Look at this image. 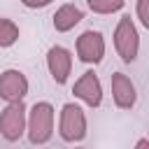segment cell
Wrapping results in <instances>:
<instances>
[{"label": "cell", "instance_id": "6da1fadb", "mask_svg": "<svg viewBox=\"0 0 149 149\" xmlns=\"http://www.w3.org/2000/svg\"><path fill=\"white\" fill-rule=\"evenodd\" d=\"M26 133L30 144H47L54 135V107L51 102H35L26 114Z\"/></svg>", "mask_w": 149, "mask_h": 149}, {"label": "cell", "instance_id": "7a4b0ae2", "mask_svg": "<svg viewBox=\"0 0 149 149\" xmlns=\"http://www.w3.org/2000/svg\"><path fill=\"white\" fill-rule=\"evenodd\" d=\"M114 49L123 63H133L140 54V35H137V28L128 14L121 16L114 28Z\"/></svg>", "mask_w": 149, "mask_h": 149}, {"label": "cell", "instance_id": "3957f363", "mask_svg": "<svg viewBox=\"0 0 149 149\" xmlns=\"http://www.w3.org/2000/svg\"><path fill=\"white\" fill-rule=\"evenodd\" d=\"M58 135L65 142H81L86 137V114L79 105L65 102L61 109V121H58Z\"/></svg>", "mask_w": 149, "mask_h": 149}, {"label": "cell", "instance_id": "277c9868", "mask_svg": "<svg viewBox=\"0 0 149 149\" xmlns=\"http://www.w3.org/2000/svg\"><path fill=\"white\" fill-rule=\"evenodd\" d=\"M26 105L23 102H9L0 112V135L7 142H16L26 133Z\"/></svg>", "mask_w": 149, "mask_h": 149}, {"label": "cell", "instance_id": "5b68a950", "mask_svg": "<svg viewBox=\"0 0 149 149\" xmlns=\"http://www.w3.org/2000/svg\"><path fill=\"white\" fill-rule=\"evenodd\" d=\"M77 56L81 63L95 65L105 56V37L100 30H84L77 37Z\"/></svg>", "mask_w": 149, "mask_h": 149}, {"label": "cell", "instance_id": "8992f818", "mask_svg": "<svg viewBox=\"0 0 149 149\" xmlns=\"http://www.w3.org/2000/svg\"><path fill=\"white\" fill-rule=\"evenodd\" d=\"M28 93V79L21 70H5L0 72V98L7 102H21Z\"/></svg>", "mask_w": 149, "mask_h": 149}, {"label": "cell", "instance_id": "52a82bcc", "mask_svg": "<svg viewBox=\"0 0 149 149\" xmlns=\"http://www.w3.org/2000/svg\"><path fill=\"white\" fill-rule=\"evenodd\" d=\"M72 93H74V98H79V100L86 102L88 107H98V105L102 102V86H100V79H98V74H95L93 70L84 72V74L74 81Z\"/></svg>", "mask_w": 149, "mask_h": 149}, {"label": "cell", "instance_id": "ba28073f", "mask_svg": "<svg viewBox=\"0 0 149 149\" xmlns=\"http://www.w3.org/2000/svg\"><path fill=\"white\" fill-rule=\"evenodd\" d=\"M47 68H49V74L56 84H65L70 72H72V56L65 47H51L47 51Z\"/></svg>", "mask_w": 149, "mask_h": 149}, {"label": "cell", "instance_id": "9c48e42d", "mask_svg": "<svg viewBox=\"0 0 149 149\" xmlns=\"http://www.w3.org/2000/svg\"><path fill=\"white\" fill-rule=\"evenodd\" d=\"M112 98L119 109H130L137 102V91L128 74H123V72L112 74Z\"/></svg>", "mask_w": 149, "mask_h": 149}, {"label": "cell", "instance_id": "30bf717a", "mask_svg": "<svg viewBox=\"0 0 149 149\" xmlns=\"http://www.w3.org/2000/svg\"><path fill=\"white\" fill-rule=\"evenodd\" d=\"M84 19V12L77 7V5H61L58 9H56V14H54V28L58 30V33H68V30H72L79 21Z\"/></svg>", "mask_w": 149, "mask_h": 149}, {"label": "cell", "instance_id": "8fae6325", "mask_svg": "<svg viewBox=\"0 0 149 149\" xmlns=\"http://www.w3.org/2000/svg\"><path fill=\"white\" fill-rule=\"evenodd\" d=\"M16 40H19V26L12 19L0 16V49H7L12 44H16Z\"/></svg>", "mask_w": 149, "mask_h": 149}, {"label": "cell", "instance_id": "7c38bea8", "mask_svg": "<svg viewBox=\"0 0 149 149\" xmlns=\"http://www.w3.org/2000/svg\"><path fill=\"white\" fill-rule=\"evenodd\" d=\"M86 2H88V9L95 14H114L126 5V0H86Z\"/></svg>", "mask_w": 149, "mask_h": 149}, {"label": "cell", "instance_id": "4fadbf2b", "mask_svg": "<svg viewBox=\"0 0 149 149\" xmlns=\"http://www.w3.org/2000/svg\"><path fill=\"white\" fill-rule=\"evenodd\" d=\"M149 0H137V19L144 28H149V9H147Z\"/></svg>", "mask_w": 149, "mask_h": 149}, {"label": "cell", "instance_id": "5bb4252c", "mask_svg": "<svg viewBox=\"0 0 149 149\" xmlns=\"http://www.w3.org/2000/svg\"><path fill=\"white\" fill-rule=\"evenodd\" d=\"M28 9H40V7H47V5H51L54 0H21Z\"/></svg>", "mask_w": 149, "mask_h": 149}, {"label": "cell", "instance_id": "9a60e30c", "mask_svg": "<svg viewBox=\"0 0 149 149\" xmlns=\"http://www.w3.org/2000/svg\"><path fill=\"white\" fill-rule=\"evenodd\" d=\"M135 149H149V140L147 137H140L137 144H135Z\"/></svg>", "mask_w": 149, "mask_h": 149}, {"label": "cell", "instance_id": "2e32d148", "mask_svg": "<svg viewBox=\"0 0 149 149\" xmlns=\"http://www.w3.org/2000/svg\"><path fill=\"white\" fill-rule=\"evenodd\" d=\"M79 149H81V147H79Z\"/></svg>", "mask_w": 149, "mask_h": 149}]
</instances>
